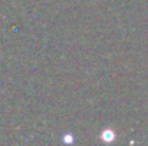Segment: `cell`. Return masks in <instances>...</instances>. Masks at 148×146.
<instances>
[{
    "mask_svg": "<svg viewBox=\"0 0 148 146\" xmlns=\"http://www.w3.org/2000/svg\"><path fill=\"white\" fill-rule=\"evenodd\" d=\"M101 139L103 141V142H112L114 139H115V132L114 130H111V129H106V130H103L102 133H101Z\"/></svg>",
    "mask_w": 148,
    "mask_h": 146,
    "instance_id": "1",
    "label": "cell"
},
{
    "mask_svg": "<svg viewBox=\"0 0 148 146\" xmlns=\"http://www.w3.org/2000/svg\"><path fill=\"white\" fill-rule=\"evenodd\" d=\"M63 142H66V143H72V142H73L72 135H66V136H63Z\"/></svg>",
    "mask_w": 148,
    "mask_h": 146,
    "instance_id": "2",
    "label": "cell"
}]
</instances>
